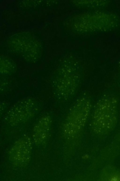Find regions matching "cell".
<instances>
[{"mask_svg":"<svg viewBox=\"0 0 120 181\" xmlns=\"http://www.w3.org/2000/svg\"><path fill=\"white\" fill-rule=\"evenodd\" d=\"M39 105L34 99L26 98L15 104L7 112L5 117L6 123L15 126L30 120L37 114Z\"/></svg>","mask_w":120,"mask_h":181,"instance_id":"obj_5","label":"cell"},{"mask_svg":"<svg viewBox=\"0 0 120 181\" xmlns=\"http://www.w3.org/2000/svg\"><path fill=\"white\" fill-rule=\"evenodd\" d=\"M105 177L106 181H120V173L117 172H113L109 173Z\"/></svg>","mask_w":120,"mask_h":181,"instance_id":"obj_9","label":"cell"},{"mask_svg":"<svg viewBox=\"0 0 120 181\" xmlns=\"http://www.w3.org/2000/svg\"><path fill=\"white\" fill-rule=\"evenodd\" d=\"M32 144L30 138L24 136L16 140L10 148L8 159L11 164L15 167H26L31 159Z\"/></svg>","mask_w":120,"mask_h":181,"instance_id":"obj_6","label":"cell"},{"mask_svg":"<svg viewBox=\"0 0 120 181\" xmlns=\"http://www.w3.org/2000/svg\"><path fill=\"white\" fill-rule=\"evenodd\" d=\"M91 100L89 93L84 92L70 108L62 125V133L65 138H74L83 130L90 114Z\"/></svg>","mask_w":120,"mask_h":181,"instance_id":"obj_3","label":"cell"},{"mask_svg":"<svg viewBox=\"0 0 120 181\" xmlns=\"http://www.w3.org/2000/svg\"><path fill=\"white\" fill-rule=\"evenodd\" d=\"M119 66H120V62H119Z\"/></svg>","mask_w":120,"mask_h":181,"instance_id":"obj_11","label":"cell"},{"mask_svg":"<svg viewBox=\"0 0 120 181\" xmlns=\"http://www.w3.org/2000/svg\"><path fill=\"white\" fill-rule=\"evenodd\" d=\"M8 81L6 79H3L0 80V91L2 92L8 85Z\"/></svg>","mask_w":120,"mask_h":181,"instance_id":"obj_10","label":"cell"},{"mask_svg":"<svg viewBox=\"0 0 120 181\" xmlns=\"http://www.w3.org/2000/svg\"><path fill=\"white\" fill-rule=\"evenodd\" d=\"M8 47L14 53L20 55L26 62H36L41 55L42 46L39 40L27 33L16 34L8 39Z\"/></svg>","mask_w":120,"mask_h":181,"instance_id":"obj_4","label":"cell"},{"mask_svg":"<svg viewBox=\"0 0 120 181\" xmlns=\"http://www.w3.org/2000/svg\"><path fill=\"white\" fill-rule=\"evenodd\" d=\"M82 78L81 70L77 60L72 57L65 58L57 70L52 81L55 98L61 102L71 99L77 92Z\"/></svg>","mask_w":120,"mask_h":181,"instance_id":"obj_1","label":"cell"},{"mask_svg":"<svg viewBox=\"0 0 120 181\" xmlns=\"http://www.w3.org/2000/svg\"><path fill=\"white\" fill-rule=\"evenodd\" d=\"M118 100L114 95L106 94L98 101L93 110L90 124L94 133L106 135L114 129L118 121Z\"/></svg>","mask_w":120,"mask_h":181,"instance_id":"obj_2","label":"cell"},{"mask_svg":"<svg viewBox=\"0 0 120 181\" xmlns=\"http://www.w3.org/2000/svg\"><path fill=\"white\" fill-rule=\"evenodd\" d=\"M52 121L50 115H45L37 122L34 127L33 135L36 145L43 147L46 145L49 137Z\"/></svg>","mask_w":120,"mask_h":181,"instance_id":"obj_7","label":"cell"},{"mask_svg":"<svg viewBox=\"0 0 120 181\" xmlns=\"http://www.w3.org/2000/svg\"><path fill=\"white\" fill-rule=\"evenodd\" d=\"M16 64L8 58L2 56L0 58V73L1 75L7 76L11 75L15 72Z\"/></svg>","mask_w":120,"mask_h":181,"instance_id":"obj_8","label":"cell"}]
</instances>
